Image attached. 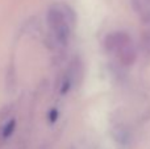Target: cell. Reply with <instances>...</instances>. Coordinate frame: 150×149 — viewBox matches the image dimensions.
I'll list each match as a JSON object with an SVG mask.
<instances>
[{
	"label": "cell",
	"mask_w": 150,
	"mask_h": 149,
	"mask_svg": "<svg viewBox=\"0 0 150 149\" xmlns=\"http://www.w3.org/2000/svg\"><path fill=\"white\" fill-rule=\"evenodd\" d=\"M16 127V121L15 119H11V120L5 121L1 127H0V145L4 144L7 141V139H9L11 135L13 133Z\"/></svg>",
	"instance_id": "cell-4"
},
{
	"label": "cell",
	"mask_w": 150,
	"mask_h": 149,
	"mask_svg": "<svg viewBox=\"0 0 150 149\" xmlns=\"http://www.w3.org/2000/svg\"><path fill=\"white\" fill-rule=\"evenodd\" d=\"M132 7L144 25H150V1L149 0H132Z\"/></svg>",
	"instance_id": "cell-3"
},
{
	"label": "cell",
	"mask_w": 150,
	"mask_h": 149,
	"mask_svg": "<svg viewBox=\"0 0 150 149\" xmlns=\"http://www.w3.org/2000/svg\"><path fill=\"white\" fill-rule=\"evenodd\" d=\"M70 16L65 7L59 4L52 5L47 11V24L53 37L59 45H66L71 34Z\"/></svg>",
	"instance_id": "cell-2"
},
{
	"label": "cell",
	"mask_w": 150,
	"mask_h": 149,
	"mask_svg": "<svg viewBox=\"0 0 150 149\" xmlns=\"http://www.w3.org/2000/svg\"><path fill=\"white\" fill-rule=\"evenodd\" d=\"M141 48L145 54L150 55V25H145L141 33Z\"/></svg>",
	"instance_id": "cell-5"
},
{
	"label": "cell",
	"mask_w": 150,
	"mask_h": 149,
	"mask_svg": "<svg viewBox=\"0 0 150 149\" xmlns=\"http://www.w3.org/2000/svg\"><path fill=\"white\" fill-rule=\"evenodd\" d=\"M149 1H150V0H149Z\"/></svg>",
	"instance_id": "cell-6"
},
{
	"label": "cell",
	"mask_w": 150,
	"mask_h": 149,
	"mask_svg": "<svg viewBox=\"0 0 150 149\" xmlns=\"http://www.w3.org/2000/svg\"><path fill=\"white\" fill-rule=\"evenodd\" d=\"M104 46L117 58L122 66H132L136 62L137 52L132 38L125 32H112L104 40Z\"/></svg>",
	"instance_id": "cell-1"
}]
</instances>
